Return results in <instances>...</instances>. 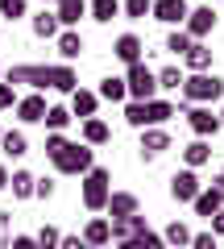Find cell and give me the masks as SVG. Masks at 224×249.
Segmentation results:
<instances>
[{
    "mask_svg": "<svg viewBox=\"0 0 224 249\" xmlns=\"http://www.w3.org/2000/svg\"><path fill=\"white\" fill-rule=\"evenodd\" d=\"M4 83H13V88L25 83V88H34V91L54 88V91H67V96H71V91L79 88V75H75L71 62H17V67L4 71Z\"/></svg>",
    "mask_w": 224,
    "mask_h": 249,
    "instance_id": "cell-1",
    "label": "cell"
},
{
    "mask_svg": "<svg viewBox=\"0 0 224 249\" xmlns=\"http://www.w3.org/2000/svg\"><path fill=\"white\" fill-rule=\"evenodd\" d=\"M179 91H183V100H179L174 108H183V112H187L191 104H207V108H212L216 100L224 96V79H220L216 71H204V75H187Z\"/></svg>",
    "mask_w": 224,
    "mask_h": 249,
    "instance_id": "cell-2",
    "label": "cell"
},
{
    "mask_svg": "<svg viewBox=\"0 0 224 249\" xmlns=\"http://www.w3.org/2000/svg\"><path fill=\"white\" fill-rule=\"evenodd\" d=\"M108 196H112V170L108 166H91L87 175H83V183H79L83 208H87V212H104Z\"/></svg>",
    "mask_w": 224,
    "mask_h": 249,
    "instance_id": "cell-3",
    "label": "cell"
},
{
    "mask_svg": "<svg viewBox=\"0 0 224 249\" xmlns=\"http://www.w3.org/2000/svg\"><path fill=\"white\" fill-rule=\"evenodd\" d=\"M50 162H54V170H58V175H79V178H83L91 166H96V150H91V145H83V142H67Z\"/></svg>",
    "mask_w": 224,
    "mask_h": 249,
    "instance_id": "cell-4",
    "label": "cell"
},
{
    "mask_svg": "<svg viewBox=\"0 0 224 249\" xmlns=\"http://www.w3.org/2000/svg\"><path fill=\"white\" fill-rule=\"evenodd\" d=\"M125 91H129V100H137V104H145V100H154L158 96V79H154V71L145 67V58L141 62H133V67H125Z\"/></svg>",
    "mask_w": 224,
    "mask_h": 249,
    "instance_id": "cell-5",
    "label": "cell"
},
{
    "mask_svg": "<svg viewBox=\"0 0 224 249\" xmlns=\"http://www.w3.org/2000/svg\"><path fill=\"white\" fill-rule=\"evenodd\" d=\"M187 124H191V133H195V137H204V142H207V137H216V133L224 129V124H220V116H216L207 104H191V108H187Z\"/></svg>",
    "mask_w": 224,
    "mask_h": 249,
    "instance_id": "cell-6",
    "label": "cell"
},
{
    "mask_svg": "<svg viewBox=\"0 0 224 249\" xmlns=\"http://www.w3.org/2000/svg\"><path fill=\"white\" fill-rule=\"evenodd\" d=\"M212 29H216V9H212V4H199V9H191L187 21H183V34H187L191 42H204Z\"/></svg>",
    "mask_w": 224,
    "mask_h": 249,
    "instance_id": "cell-7",
    "label": "cell"
},
{
    "mask_svg": "<svg viewBox=\"0 0 224 249\" xmlns=\"http://www.w3.org/2000/svg\"><path fill=\"white\" fill-rule=\"evenodd\" d=\"M171 133L166 129H158V124H150V129H141V145H137V154H141V162H154V158H162V154L171 150Z\"/></svg>",
    "mask_w": 224,
    "mask_h": 249,
    "instance_id": "cell-8",
    "label": "cell"
},
{
    "mask_svg": "<svg viewBox=\"0 0 224 249\" xmlns=\"http://www.w3.org/2000/svg\"><path fill=\"white\" fill-rule=\"evenodd\" d=\"M199 191H204V183H199L195 170L183 166V170H174V175H171V199H179V204H191Z\"/></svg>",
    "mask_w": 224,
    "mask_h": 249,
    "instance_id": "cell-9",
    "label": "cell"
},
{
    "mask_svg": "<svg viewBox=\"0 0 224 249\" xmlns=\"http://www.w3.org/2000/svg\"><path fill=\"white\" fill-rule=\"evenodd\" d=\"M187 13H191V4H187V0H154L150 17H154V21H162V25H179V29H183Z\"/></svg>",
    "mask_w": 224,
    "mask_h": 249,
    "instance_id": "cell-10",
    "label": "cell"
},
{
    "mask_svg": "<svg viewBox=\"0 0 224 249\" xmlns=\"http://www.w3.org/2000/svg\"><path fill=\"white\" fill-rule=\"evenodd\" d=\"M46 96L42 91H29V96H21L17 100V108H13V112H17V121L21 124H42V116H46Z\"/></svg>",
    "mask_w": 224,
    "mask_h": 249,
    "instance_id": "cell-11",
    "label": "cell"
},
{
    "mask_svg": "<svg viewBox=\"0 0 224 249\" xmlns=\"http://www.w3.org/2000/svg\"><path fill=\"white\" fill-rule=\"evenodd\" d=\"M104 212H108V220H125V216H137V212H141V199H137L133 191H112L108 204H104Z\"/></svg>",
    "mask_w": 224,
    "mask_h": 249,
    "instance_id": "cell-12",
    "label": "cell"
},
{
    "mask_svg": "<svg viewBox=\"0 0 224 249\" xmlns=\"http://www.w3.org/2000/svg\"><path fill=\"white\" fill-rule=\"evenodd\" d=\"M112 54H117L125 67H133V62H141V58H145V42H141L137 34H121L117 42H112Z\"/></svg>",
    "mask_w": 224,
    "mask_h": 249,
    "instance_id": "cell-13",
    "label": "cell"
},
{
    "mask_svg": "<svg viewBox=\"0 0 224 249\" xmlns=\"http://www.w3.org/2000/svg\"><path fill=\"white\" fill-rule=\"evenodd\" d=\"M79 137H83V145H108L112 142V129H108V121H100V116H87V121L79 124Z\"/></svg>",
    "mask_w": 224,
    "mask_h": 249,
    "instance_id": "cell-14",
    "label": "cell"
},
{
    "mask_svg": "<svg viewBox=\"0 0 224 249\" xmlns=\"http://www.w3.org/2000/svg\"><path fill=\"white\" fill-rule=\"evenodd\" d=\"M183 67H187L191 75L212 71V46H207V42H191V50L183 54Z\"/></svg>",
    "mask_w": 224,
    "mask_h": 249,
    "instance_id": "cell-15",
    "label": "cell"
},
{
    "mask_svg": "<svg viewBox=\"0 0 224 249\" xmlns=\"http://www.w3.org/2000/svg\"><path fill=\"white\" fill-rule=\"evenodd\" d=\"M83 241H87L91 249H104V245H112V232H108V216H91L87 224H83V232H79Z\"/></svg>",
    "mask_w": 224,
    "mask_h": 249,
    "instance_id": "cell-16",
    "label": "cell"
},
{
    "mask_svg": "<svg viewBox=\"0 0 224 249\" xmlns=\"http://www.w3.org/2000/svg\"><path fill=\"white\" fill-rule=\"evenodd\" d=\"M54 17H58L63 29H75L79 17H87V0H58V4H54Z\"/></svg>",
    "mask_w": 224,
    "mask_h": 249,
    "instance_id": "cell-17",
    "label": "cell"
},
{
    "mask_svg": "<svg viewBox=\"0 0 224 249\" xmlns=\"http://www.w3.org/2000/svg\"><path fill=\"white\" fill-rule=\"evenodd\" d=\"M71 116H79V121H87V116H96V108H100V96L96 91H87V88H75L71 91Z\"/></svg>",
    "mask_w": 224,
    "mask_h": 249,
    "instance_id": "cell-18",
    "label": "cell"
},
{
    "mask_svg": "<svg viewBox=\"0 0 224 249\" xmlns=\"http://www.w3.org/2000/svg\"><path fill=\"white\" fill-rule=\"evenodd\" d=\"M174 112H179V108H174L171 100H162V96H154V100H145V129H150V124H158V129H162V124L171 121Z\"/></svg>",
    "mask_w": 224,
    "mask_h": 249,
    "instance_id": "cell-19",
    "label": "cell"
},
{
    "mask_svg": "<svg viewBox=\"0 0 224 249\" xmlns=\"http://www.w3.org/2000/svg\"><path fill=\"white\" fill-rule=\"evenodd\" d=\"M54 42H58L63 62H75V58L83 54V34H79V29H58V37H54Z\"/></svg>",
    "mask_w": 224,
    "mask_h": 249,
    "instance_id": "cell-20",
    "label": "cell"
},
{
    "mask_svg": "<svg viewBox=\"0 0 224 249\" xmlns=\"http://www.w3.org/2000/svg\"><path fill=\"white\" fill-rule=\"evenodd\" d=\"M183 162H187V170H199L212 162V145L204 142V137H195L191 145H183Z\"/></svg>",
    "mask_w": 224,
    "mask_h": 249,
    "instance_id": "cell-21",
    "label": "cell"
},
{
    "mask_svg": "<svg viewBox=\"0 0 224 249\" xmlns=\"http://www.w3.org/2000/svg\"><path fill=\"white\" fill-rule=\"evenodd\" d=\"M100 100H108V104H125L129 100V91H125V79L121 75H104L100 79V91H96Z\"/></svg>",
    "mask_w": 224,
    "mask_h": 249,
    "instance_id": "cell-22",
    "label": "cell"
},
{
    "mask_svg": "<svg viewBox=\"0 0 224 249\" xmlns=\"http://www.w3.org/2000/svg\"><path fill=\"white\" fill-rule=\"evenodd\" d=\"M191 208H195V216H204V220H207V216H216V212L224 208V199L216 196V187H204V191L191 199Z\"/></svg>",
    "mask_w": 224,
    "mask_h": 249,
    "instance_id": "cell-23",
    "label": "cell"
},
{
    "mask_svg": "<svg viewBox=\"0 0 224 249\" xmlns=\"http://www.w3.org/2000/svg\"><path fill=\"white\" fill-rule=\"evenodd\" d=\"M29 29H34V37H58V17H54V9H46L42 4V13H37L34 21H29Z\"/></svg>",
    "mask_w": 224,
    "mask_h": 249,
    "instance_id": "cell-24",
    "label": "cell"
},
{
    "mask_svg": "<svg viewBox=\"0 0 224 249\" xmlns=\"http://www.w3.org/2000/svg\"><path fill=\"white\" fill-rule=\"evenodd\" d=\"M0 150L9 154V158H25V154H29V137L21 133V129H4V137H0Z\"/></svg>",
    "mask_w": 224,
    "mask_h": 249,
    "instance_id": "cell-25",
    "label": "cell"
},
{
    "mask_svg": "<svg viewBox=\"0 0 224 249\" xmlns=\"http://www.w3.org/2000/svg\"><path fill=\"white\" fill-rule=\"evenodd\" d=\"M34 183H37V175H29V170H13V175H9L13 199H34Z\"/></svg>",
    "mask_w": 224,
    "mask_h": 249,
    "instance_id": "cell-26",
    "label": "cell"
},
{
    "mask_svg": "<svg viewBox=\"0 0 224 249\" xmlns=\"http://www.w3.org/2000/svg\"><path fill=\"white\" fill-rule=\"evenodd\" d=\"M162 241H166V249H187L191 245V229L183 220H171L166 229H162Z\"/></svg>",
    "mask_w": 224,
    "mask_h": 249,
    "instance_id": "cell-27",
    "label": "cell"
},
{
    "mask_svg": "<svg viewBox=\"0 0 224 249\" xmlns=\"http://www.w3.org/2000/svg\"><path fill=\"white\" fill-rule=\"evenodd\" d=\"M71 121H75V116H71V108H67V104H50V108H46V116H42V124L50 129V133H63Z\"/></svg>",
    "mask_w": 224,
    "mask_h": 249,
    "instance_id": "cell-28",
    "label": "cell"
},
{
    "mask_svg": "<svg viewBox=\"0 0 224 249\" xmlns=\"http://www.w3.org/2000/svg\"><path fill=\"white\" fill-rule=\"evenodd\" d=\"M154 79H158V91H179L183 88V79H187V71L183 67H162V71H154Z\"/></svg>",
    "mask_w": 224,
    "mask_h": 249,
    "instance_id": "cell-29",
    "label": "cell"
},
{
    "mask_svg": "<svg viewBox=\"0 0 224 249\" xmlns=\"http://www.w3.org/2000/svg\"><path fill=\"white\" fill-rule=\"evenodd\" d=\"M91 21H100V25H108L112 17H121V0H91L87 4Z\"/></svg>",
    "mask_w": 224,
    "mask_h": 249,
    "instance_id": "cell-30",
    "label": "cell"
},
{
    "mask_svg": "<svg viewBox=\"0 0 224 249\" xmlns=\"http://www.w3.org/2000/svg\"><path fill=\"white\" fill-rule=\"evenodd\" d=\"M150 9H154V0H125V4H121V13H125L129 21H145Z\"/></svg>",
    "mask_w": 224,
    "mask_h": 249,
    "instance_id": "cell-31",
    "label": "cell"
},
{
    "mask_svg": "<svg viewBox=\"0 0 224 249\" xmlns=\"http://www.w3.org/2000/svg\"><path fill=\"white\" fill-rule=\"evenodd\" d=\"M34 241H37V249H58V241H63V232L54 229V224H42V229L34 232Z\"/></svg>",
    "mask_w": 224,
    "mask_h": 249,
    "instance_id": "cell-32",
    "label": "cell"
},
{
    "mask_svg": "<svg viewBox=\"0 0 224 249\" xmlns=\"http://www.w3.org/2000/svg\"><path fill=\"white\" fill-rule=\"evenodd\" d=\"M166 50H171V54H179V58H183V54L191 50V37L183 34V29H171V34H166Z\"/></svg>",
    "mask_w": 224,
    "mask_h": 249,
    "instance_id": "cell-33",
    "label": "cell"
},
{
    "mask_svg": "<svg viewBox=\"0 0 224 249\" xmlns=\"http://www.w3.org/2000/svg\"><path fill=\"white\" fill-rule=\"evenodd\" d=\"M125 121L133 124V129H145V104H137V100H125Z\"/></svg>",
    "mask_w": 224,
    "mask_h": 249,
    "instance_id": "cell-34",
    "label": "cell"
},
{
    "mask_svg": "<svg viewBox=\"0 0 224 249\" xmlns=\"http://www.w3.org/2000/svg\"><path fill=\"white\" fill-rule=\"evenodd\" d=\"M0 17H4V21L25 17V0H0Z\"/></svg>",
    "mask_w": 224,
    "mask_h": 249,
    "instance_id": "cell-35",
    "label": "cell"
},
{
    "mask_svg": "<svg viewBox=\"0 0 224 249\" xmlns=\"http://www.w3.org/2000/svg\"><path fill=\"white\" fill-rule=\"evenodd\" d=\"M137 245L141 249H166V241H162V232H154V229H145V232H137Z\"/></svg>",
    "mask_w": 224,
    "mask_h": 249,
    "instance_id": "cell-36",
    "label": "cell"
},
{
    "mask_svg": "<svg viewBox=\"0 0 224 249\" xmlns=\"http://www.w3.org/2000/svg\"><path fill=\"white\" fill-rule=\"evenodd\" d=\"M17 88H13V83H4L0 79V112H9V108H17Z\"/></svg>",
    "mask_w": 224,
    "mask_h": 249,
    "instance_id": "cell-37",
    "label": "cell"
},
{
    "mask_svg": "<svg viewBox=\"0 0 224 249\" xmlns=\"http://www.w3.org/2000/svg\"><path fill=\"white\" fill-rule=\"evenodd\" d=\"M13 241V212H0V249H9Z\"/></svg>",
    "mask_w": 224,
    "mask_h": 249,
    "instance_id": "cell-38",
    "label": "cell"
},
{
    "mask_svg": "<svg viewBox=\"0 0 224 249\" xmlns=\"http://www.w3.org/2000/svg\"><path fill=\"white\" fill-rule=\"evenodd\" d=\"M67 142H71V137H67V133H46V158H54V154L63 150Z\"/></svg>",
    "mask_w": 224,
    "mask_h": 249,
    "instance_id": "cell-39",
    "label": "cell"
},
{
    "mask_svg": "<svg viewBox=\"0 0 224 249\" xmlns=\"http://www.w3.org/2000/svg\"><path fill=\"white\" fill-rule=\"evenodd\" d=\"M187 249H216V237H212V232H191V245Z\"/></svg>",
    "mask_w": 224,
    "mask_h": 249,
    "instance_id": "cell-40",
    "label": "cell"
},
{
    "mask_svg": "<svg viewBox=\"0 0 224 249\" xmlns=\"http://www.w3.org/2000/svg\"><path fill=\"white\" fill-rule=\"evenodd\" d=\"M58 249H91L87 241L79 237V232H63V241H58Z\"/></svg>",
    "mask_w": 224,
    "mask_h": 249,
    "instance_id": "cell-41",
    "label": "cell"
},
{
    "mask_svg": "<svg viewBox=\"0 0 224 249\" xmlns=\"http://www.w3.org/2000/svg\"><path fill=\"white\" fill-rule=\"evenodd\" d=\"M54 196V178H37L34 183V199H50Z\"/></svg>",
    "mask_w": 224,
    "mask_h": 249,
    "instance_id": "cell-42",
    "label": "cell"
},
{
    "mask_svg": "<svg viewBox=\"0 0 224 249\" xmlns=\"http://www.w3.org/2000/svg\"><path fill=\"white\" fill-rule=\"evenodd\" d=\"M9 249H37V241L29 237V232H17V237L9 241Z\"/></svg>",
    "mask_w": 224,
    "mask_h": 249,
    "instance_id": "cell-43",
    "label": "cell"
},
{
    "mask_svg": "<svg viewBox=\"0 0 224 249\" xmlns=\"http://www.w3.org/2000/svg\"><path fill=\"white\" fill-rule=\"evenodd\" d=\"M207 220H212V229H207V232H212V237H224V208L216 216H207Z\"/></svg>",
    "mask_w": 224,
    "mask_h": 249,
    "instance_id": "cell-44",
    "label": "cell"
},
{
    "mask_svg": "<svg viewBox=\"0 0 224 249\" xmlns=\"http://www.w3.org/2000/svg\"><path fill=\"white\" fill-rule=\"evenodd\" d=\"M0 191H9V166L0 162Z\"/></svg>",
    "mask_w": 224,
    "mask_h": 249,
    "instance_id": "cell-45",
    "label": "cell"
},
{
    "mask_svg": "<svg viewBox=\"0 0 224 249\" xmlns=\"http://www.w3.org/2000/svg\"><path fill=\"white\" fill-rule=\"evenodd\" d=\"M212 187H216V196H220V199H224V178H220V175H216V178H212Z\"/></svg>",
    "mask_w": 224,
    "mask_h": 249,
    "instance_id": "cell-46",
    "label": "cell"
},
{
    "mask_svg": "<svg viewBox=\"0 0 224 249\" xmlns=\"http://www.w3.org/2000/svg\"><path fill=\"white\" fill-rule=\"evenodd\" d=\"M117 249H141V245H137V241L129 237V241H117Z\"/></svg>",
    "mask_w": 224,
    "mask_h": 249,
    "instance_id": "cell-47",
    "label": "cell"
},
{
    "mask_svg": "<svg viewBox=\"0 0 224 249\" xmlns=\"http://www.w3.org/2000/svg\"><path fill=\"white\" fill-rule=\"evenodd\" d=\"M216 116H220V124H224V108H220V112H216Z\"/></svg>",
    "mask_w": 224,
    "mask_h": 249,
    "instance_id": "cell-48",
    "label": "cell"
},
{
    "mask_svg": "<svg viewBox=\"0 0 224 249\" xmlns=\"http://www.w3.org/2000/svg\"><path fill=\"white\" fill-rule=\"evenodd\" d=\"M42 4H58V0H42Z\"/></svg>",
    "mask_w": 224,
    "mask_h": 249,
    "instance_id": "cell-49",
    "label": "cell"
},
{
    "mask_svg": "<svg viewBox=\"0 0 224 249\" xmlns=\"http://www.w3.org/2000/svg\"><path fill=\"white\" fill-rule=\"evenodd\" d=\"M0 137H4V124H0Z\"/></svg>",
    "mask_w": 224,
    "mask_h": 249,
    "instance_id": "cell-50",
    "label": "cell"
},
{
    "mask_svg": "<svg viewBox=\"0 0 224 249\" xmlns=\"http://www.w3.org/2000/svg\"><path fill=\"white\" fill-rule=\"evenodd\" d=\"M0 79H4V71H0Z\"/></svg>",
    "mask_w": 224,
    "mask_h": 249,
    "instance_id": "cell-51",
    "label": "cell"
},
{
    "mask_svg": "<svg viewBox=\"0 0 224 249\" xmlns=\"http://www.w3.org/2000/svg\"><path fill=\"white\" fill-rule=\"evenodd\" d=\"M220 178H224V170H220Z\"/></svg>",
    "mask_w": 224,
    "mask_h": 249,
    "instance_id": "cell-52",
    "label": "cell"
},
{
    "mask_svg": "<svg viewBox=\"0 0 224 249\" xmlns=\"http://www.w3.org/2000/svg\"><path fill=\"white\" fill-rule=\"evenodd\" d=\"M216 249H220V245H216Z\"/></svg>",
    "mask_w": 224,
    "mask_h": 249,
    "instance_id": "cell-53",
    "label": "cell"
}]
</instances>
